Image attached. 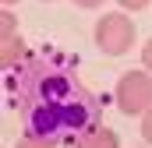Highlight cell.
<instances>
[{"label": "cell", "instance_id": "6da1fadb", "mask_svg": "<svg viewBox=\"0 0 152 148\" xmlns=\"http://www.w3.org/2000/svg\"><path fill=\"white\" fill-rule=\"evenodd\" d=\"M11 106L21 110L25 134H39L50 141H71L81 131L103 123V102L88 92L71 71L53 67L42 57H28L14 71H7Z\"/></svg>", "mask_w": 152, "mask_h": 148}, {"label": "cell", "instance_id": "7a4b0ae2", "mask_svg": "<svg viewBox=\"0 0 152 148\" xmlns=\"http://www.w3.org/2000/svg\"><path fill=\"white\" fill-rule=\"evenodd\" d=\"M92 39L99 46V53L106 57H124L134 49V39H138V28H134V18L127 11H106L96 28H92Z\"/></svg>", "mask_w": 152, "mask_h": 148}, {"label": "cell", "instance_id": "3957f363", "mask_svg": "<svg viewBox=\"0 0 152 148\" xmlns=\"http://www.w3.org/2000/svg\"><path fill=\"white\" fill-rule=\"evenodd\" d=\"M113 102L124 116H145L152 110V71H124L113 85Z\"/></svg>", "mask_w": 152, "mask_h": 148}, {"label": "cell", "instance_id": "277c9868", "mask_svg": "<svg viewBox=\"0 0 152 148\" xmlns=\"http://www.w3.org/2000/svg\"><path fill=\"white\" fill-rule=\"evenodd\" d=\"M75 148H120V138H117L113 127H106V123H96V127H88V131H81L75 138Z\"/></svg>", "mask_w": 152, "mask_h": 148}, {"label": "cell", "instance_id": "5b68a950", "mask_svg": "<svg viewBox=\"0 0 152 148\" xmlns=\"http://www.w3.org/2000/svg\"><path fill=\"white\" fill-rule=\"evenodd\" d=\"M18 64H25V39H21V32L0 36V67L4 71H14Z\"/></svg>", "mask_w": 152, "mask_h": 148}, {"label": "cell", "instance_id": "8992f818", "mask_svg": "<svg viewBox=\"0 0 152 148\" xmlns=\"http://www.w3.org/2000/svg\"><path fill=\"white\" fill-rule=\"evenodd\" d=\"M14 148H57V141H50V138H39V134H21Z\"/></svg>", "mask_w": 152, "mask_h": 148}, {"label": "cell", "instance_id": "52a82bcc", "mask_svg": "<svg viewBox=\"0 0 152 148\" xmlns=\"http://www.w3.org/2000/svg\"><path fill=\"white\" fill-rule=\"evenodd\" d=\"M14 32H18V18H14L11 7H4V14H0V36H14Z\"/></svg>", "mask_w": 152, "mask_h": 148}, {"label": "cell", "instance_id": "ba28073f", "mask_svg": "<svg viewBox=\"0 0 152 148\" xmlns=\"http://www.w3.org/2000/svg\"><path fill=\"white\" fill-rule=\"evenodd\" d=\"M149 4H152V0H117V7L127 11V14H131V11H145Z\"/></svg>", "mask_w": 152, "mask_h": 148}, {"label": "cell", "instance_id": "9c48e42d", "mask_svg": "<svg viewBox=\"0 0 152 148\" xmlns=\"http://www.w3.org/2000/svg\"><path fill=\"white\" fill-rule=\"evenodd\" d=\"M142 120V138H145V145H152V110L145 113V116H138Z\"/></svg>", "mask_w": 152, "mask_h": 148}, {"label": "cell", "instance_id": "30bf717a", "mask_svg": "<svg viewBox=\"0 0 152 148\" xmlns=\"http://www.w3.org/2000/svg\"><path fill=\"white\" fill-rule=\"evenodd\" d=\"M142 67H145V71H152V36L145 39V46H142Z\"/></svg>", "mask_w": 152, "mask_h": 148}, {"label": "cell", "instance_id": "8fae6325", "mask_svg": "<svg viewBox=\"0 0 152 148\" xmlns=\"http://www.w3.org/2000/svg\"><path fill=\"white\" fill-rule=\"evenodd\" d=\"M106 0H75V7H81V11H96V7H103Z\"/></svg>", "mask_w": 152, "mask_h": 148}, {"label": "cell", "instance_id": "7c38bea8", "mask_svg": "<svg viewBox=\"0 0 152 148\" xmlns=\"http://www.w3.org/2000/svg\"><path fill=\"white\" fill-rule=\"evenodd\" d=\"M0 4H4V7H14V4H21V0H0Z\"/></svg>", "mask_w": 152, "mask_h": 148}, {"label": "cell", "instance_id": "4fadbf2b", "mask_svg": "<svg viewBox=\"0 0 152 148\" xmlns=\"http://www.w3.org/2000/svg\"><path fill=\"white\" fill-rule=\"evenodd\" d=\"M42 4H53V0H42Z\"/></svg>", "mask_w": 152, "mask_h": 148}]
</instances>
